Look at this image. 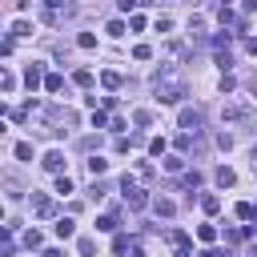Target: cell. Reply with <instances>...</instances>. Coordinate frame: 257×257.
I'll use <instances>...</instances> for the list:
<instances>
[{
	"label": "cell",
	"mask_w": 257,
	"mask_h": 257,
	"mask_svg": "<svg viewBox=\"0 0 257 257\" xmlns=\"http://www.w3.org/2000/svg\"><path fill=\"white\" fill-rule=\"evenodd\" d=\"M153 92H157V100L161 104H177V100H185V76L173 68V64H161L157 72H153Z\"/></svg>",
	"instance_id": "1"
},
{
	"label": "cell",
	"mask_w": 257,
	"mask_h": 257,
	"mask_svg": "<svg viewBox=\"0 0 257 257\" xmlns=\"http://www.w3.org/2000/svg\"><path fill=\"white\" fill-rule=\"evenodd\" d=\"M249 116H253V104H249L245 96L225 100V108H221V120H225V124H241V120H249Z\"/></svg>",
	"instance_id": "2"
},
{
	"label": "cell",
	"mask_w": 257,
	"mask_h": 257,
	"mask_svg": "<svg viewBox=\"0 0 257 257\" xmlns=\"http://www.w3.org/2000/svg\"><path fill=\"white\" fill-rule=\"evenodd\" d=\"M124 201H128V209H145V205H149L145 189H137V185H133V177H124Z\"/></svg>",
	"instance_id": "3"
},
{
	"label": "cell",
	"mask_w": 257,
	"mask_h": 257,
	"mask_svg": "<svg viewBox=\"0 0 257 257\" xmlns=\"http://www.w3.org/2000/svg\"><path fill=\"white\" fill-rule=\"evenodd\" d=\"M177 120H181V128H185V133H201V120H205V116H201V108H181V116H177Z\"/></svg>",
	"instance_id": "4"
},
{
	"label": "cell",
	"mask_w": 257,
	"mask_h": 257,
	"mask_svg": "<svg viewBox=\"0 0 257 257\" xmlns=\"http://www.w3.org/2000/svg\"><path fill=\"white\" fill-rule=\"evenodd\" d=\"M32 213H36V217H52V213H56L52 197H44V193H32Z\"/></svg>",
	"instance_id": "5"
},
{
	"label": "cell",
	"mask_w": 257,
	"mask_h": 257,
	"mask_svg": "<svg viewBox=\"0 0 257 257\" xmlns=\"http://www.w3.org/2000/svg\"><path fill=\"white\" fill-rule=\"evenodd\" d=\"M40 165H44L48 173H60V169H64V153H60V149H52V153H44V161H40Z\"/></svg>",
	"instance_id": "6"
},
{
	"label": "cell",
	"mask_w": 257,
	"mask_h": 257,
	"mask_svg": "<svg viewBox=\"0 0 257 257\" xmlns=\"http://www.w3.org/2000/svg\"><path fill=\"white\" fill-rule=\"evenodd\" d=\"M153 213H157V217H165V221H169V217H173V213H177V205H173V201H169V197H157V201H153Z\"/></svg>",
	"instance_id": "7"
},
{
	"label": "cell",
	"mask_w": 257,
	"mask_h": 257,
	"mask_svg": "<svg viewBox=\"0 0 257 257\" xmlns=\"http://www.w3.org/2000/svg\"><path fill=\"white\" fill-rule=\"evenodd\" d=\"M24 84H28V88L44 84V72H40V64H28V68H24Z\"/></svg>",
	"instance_id": "8"
},
{
	"label": "cell",
	"mask_w": 257,
	"mask_h": 257,
	"mask_svg": "<svg viewBox=\"0 0 257 257\" xmlns=\"http://www.w3.org/2000/svg\"><path fill=\"white\" fill-rule=\"evenodd\" d=\"M213 181H217V185H221V189H229V185H233V181H237V173H233V169H229V165H221V169H217V173H213Z\"/></svg>",
	"instance_id": "9"
},
{
	"label": "cell",
	"mask_w": 257,
	"mask_h": 257,
	"mask_svg": "<svg viewBox=\"0 0 257 257\" xmlns=\"http://www.w3.org/2000/svg\"><path fill=\"white\" fill-rule=\"evenodd\" d=\"M100 84H104L108 92H116V88H120V72H112V68H104V72H100Z\"/></svg>",
	"instance_id": "10"
},
{
	"label": "cell",
	"mask_w": 257,
	"mask_h": 257,
	"mask_svg": "<svg viewBox=\"0 0 257 257\" xmlns=\"http://www.w3.org/2000/svg\"><path fill=\"white\" fill-rule=\"evenodd\" d=\"M60 8H68V0H44V20H56Z\"/></svg>",
	"instance_id": "11"
},
{
	"label": "cell",
	"mask_w": 257,
	"mask_h": 257,
	"mask_svg": "<svg viewBox=\"0 0 257 257\" xmlns=\"http://www.w3.org/2000/svg\"><path fill=\"white\" fill-rule=\"evenodd\" d=\"M72 233H76V225H72L68 217H60V221H56V237H60V241H68Z\"/></svg>",
	"instance_id": "12"
},
{
	"label": "cell",
	"mask_w": 257,
	"mask_h": 257,
	"mask_svg": "<svg viewBox=\"0 0 257 257\" xmlns=\"http://www.w3.org/2000/svg\"><path fill=\"white\" fill-rule=\"evenodd\" d=\"M44 88H48V92H60V88H64V76H60V72H48V76H44Z\"/></svg>",
	"instance_id": "13"
},
{
	"label": "cell",
	"mask_w": 257,
	"mask_h": 257,
	"mask_svg": "<svg viewBox=\"0 0 257 257\" xmlns=\"http://www.w3.org/2000/svg\"><path fill=\"white\" fill-rule=\"evenodd\" d=\"M72 84L88 88V84H92V72H88V68H76V72H72Z\"/></svg>",
	"instance_id": "14"
},
{
	"label": "cell",
	"mask_w": 257,
	"mask_h": 257,
	"mask_svg": "<svg viewBox=\"0 0 257 257\" xmlns=\"http://www.w3.org/2000/svg\"><path fill=\"white\" fill-rule=\"evenodd\" d=\"M104 169H108V161H104V157H88V173H92V177H100Z\"/></svg>",
	"instance_id": "15"
},
{
	"label": "cell",
	"mask_w": 257,
	"mask_h": 257,
	"mask_svg": "<svg viewBox=\"0 0 257 257\" xmlns=\"http://www.w3.org/2000/svg\"><path fill=\"white\" fill-rule=\"evenodd\" d=\"M181 165H185L181 157H165V161H161V169H165V173H181Z\"/></svg>",
	"instance_id": "16"
},
{
	"label": "cell",
	"mask_w": 257,
	"mask_h": 257,
	"mask_svg": "<svg viewBox=\"0 0 257 257\" xmlns=\"http://www.w3.org/2000/svg\"><path fill=\"white\" fill-rule=\"evenodd\" d=\"M12 36H32V24H28V20H16V24H12Z\"/></svg>",
	"instance_id": "17"
},
{
	"label": "cell",
	"mask_w": 257,
	"mask_h": 257,
	"mask_svg": "<svg viewBox=\"0 0 257 257\" xmlns=\"http://www.w3.org/2000/svg\"><path fill=\"white\" fill-rule=\"evenodd\" d=\"M133 120L145 128V124H153V112H149V108H137V112H133Z\"/></svg>",
	"instance_id": "18"
},
{
	"label": "cell",
	"mask_w": 257,
	"mask_h": 257,
	"mask_svg": "<svg viewBox=\"0 0 257 257\" xmlns=\"http://www.w3.org/2000/svg\"><path fill=\"white\" fill-rule=\"evenodd\" d=\"M56 193H72V181H68V173H56Z\"/></svg>",
	"instance_id": "19"
},
{
	"label": "cell",
	"mask_w": 257,
	"mask_h": 257,
	"mask_svg": "<svg viewBox=\"0 0 257 257\" xmlns=\"http://www.w3.org/2000/svg\"><path fill=\"white\" fill-rule=\"evenodd\" d=\"M169 241H173V245H177V249H189V237H185V233H181V229H173V233H169Z\"/></svg>",
	"instance_id": "20"
},
{
	"label": "cell",
	"mask_w": 257,
	"mask_h": 257,
	"mask_svg": "<svg viewBox=\"0 0 257 257\" xmlns=\"http://www.w3.org/2000/svg\"><path fill=\"white\" fill-rule=\"evenodd\" d=\"M112 253H128V237H124V233L112 237Z\"/></svg>",
	"instance_id": "21"
},
{
	"label": "cell",
	"mask_w": 257,
	"mask_h": 257,
	"mask_svg": "<svg viewBox=\"0 0 257 257\" xmlns=\"http://www.w3.org/2000/svg\"><path fill=\"white\" fill-rule=\"evenodd\" d=\"M189 32L201 36V32H205V16H189Z\"/></svg>",
	"instance_id": "22"
},
{
	"label": "cell",
	"mask_w": 257,
	"mask_h": 257,
	"mask_svg": "<svg viewBox=\"0 0 257 257\" xmlns=\"http://www.w3.org/2000/svg\"><path fill=\"white\" fill-rule=\"evenodd\" d=\"M76 44H80V48H96V36H92V32H80Z\"/></svg>",
	"instance_id": "23"
},
{
	"label": "cell",
	"mask_w": 257,
	"mask_h": 257,
	"mask_svg": "<svg viewBox=\"0 0 257 257\" xmlns=\"http://www.w3.org/2000/svg\"><path fill=\"white\" fill-rule=\"evenodd\" d=\"M16 157H20V161H32V145L20 141V145H16Z\"/></svg>",
	"instance_id": "24"
},
{
	"label": "cell",
	"mask_w": 257,
	"mask_h": 257,
	"mask_svg": "<svg viewBox=\"0 0 257 257\" xmlns=\"http://www.w3.org/2000/svg\"><path fill=\"white\" fill-rule=\"evenodd\" d=\"M201 209H205V213H217L221 201H217V197H201Z\"/></svg>",
	"instance_id": "25"
},
{
	"label": "cell",
	"mask_w": 257,
	"mask_h": 257,
	"mask_svg": "<svg viewBox=\"0 0 257 257\" xmlns=\"http://www.w3.org/2000/svg\"><path fill=\"white\" fill-rule=\"evenodd\" d=\"M96 229H100V233H112V229H116V217H100Z\"/></svg>",
	"instance_id": "26"
},
{
	"label": "cell",
	"mask_w": 257,
	"mask_h": 257,
	"mask_svg": "<svg viewBox=\"0 0 257 257\" xmlns=\"http://www.w3.org/2000/svg\"><path fill=\"white\" fill-rule=\"evenodd\" d=\"M24 245H28V249H40V233L28 229V233H24Z\"/></svg>",
	"instance_id": "27"
},
{
	"label": "cell",
	"mask_w": 257,
	"mask_h": 257,
	"mask_svg": "<svg viewBox=\"0 0 257 257\" xmlns=\"http://www.w3.org/2000/svg\"><path fill=\"white\" fill-rule=\"evenodd\" d=\"M104 32H108V36H124V20H112Z\"/></svg>",
	"instance_id": "28"
},
{
	"label": "cell",
	"mask_w": 257,
	"mask_h": 257,
	"mask_svg": "<svg viewBox=\"0 0 257 257\" xmlns=\"http://www.w3.org/2000/svg\"><path fill=\"white\" fill-rule=\"evenodd\" d=\"M133 56H137V60H149V56H153V48H149V44H137V48H133Z\"/></svg>",
	"instance_id": "29"
},
{
	"label": "cell",
	"mask_w": 257,
	"mask_h": 257,
	"mask_svg": "<svg viewBox=\"0 0 257 257\" xmlns=\"http://www.w3.org/2000/svg\"><path fill=\"white\" fill-rule=\"evenodd\" d=\"M0 88H4V96H8V92L16 88V76H12V72H4V80H0Z\"/></svg>",
	"instance_id": "30"
},
{
	"label": "cell",
	"mask_w": 257,
	"mask_h": 257,
	"mask_svg": "<svg viewBox=\"0 0 257 257\" xmlns=\"http://www.w3.org/2000/svg\"><path fill=\"white\" fill-rule=\"evenodd\" d=\"M104 124H108V116H104L100 108H92V128H104Z\"/></svg>",
	"instance_id": "31"
},
{
	"label": "cell",
	"mask_w": 257,
	"mask_h": 257,
	"mask_svg": "<svg viewBox=\"0 0 257 257\" xmlns=\"http://www.w3.org/2000/svg\"><path fill=\"white\" fill-rule=\"evenodd\" d=\"M149 153H153V157H161V153H165V141H161V137H153V141H149Z\"/></svg>",
	"instance_id": "32"
},
{
	"label": "cell",
	"mask_w": 257,
	"mask_h": 257,
	"mask_svg": "<svg viewBox=\"0 0 257 257\" xmlns=\"http://www.w3.org/2000/svg\"><path fill=\"white\" fill-rule=\"evenodd\" d=\"M197 185H201V173H197V169H193V173H185V189H197Z\"/></svg>",
	"instance_id": "33"
},
{
	"label": "cell",
	"mask_w": 257,
	"mask_h": 257,
	"mask_svg": "<svg viewBox=\"0 0 257 257\" xmlns=\"http://www.w3.org/2000/svg\"><path fill=\"white\" fill-rule=\"evenodd\" d=\"M197 237H201V241H213V237H217V229H213V225H201V229H197Z\"/></svg>",
	"instance_id": "34"
},
{
	"label": "cell",
	"mask_w": 257,
	"mask_h": 257,
	"mask_svg": "<svg viewBox=\"0 0 257 257\" xmlns=\"http://www.w3.org/2000/svg\"><path fill=\"white\" fill-rule=\"evenodd\" d=\"M76 249H80V257H92V241H88V237H80V241H76Z\"/></svg>",
	"instance_id": "35"
},
{
	"label": "cell",
	"mask_w": 257,
	"mask_h": 257,
	"mask_svg": "<svg viewBox=\"0 0 257 257\" xmlns=\"http://www.w3.org/2000/svg\"><path fill=\"white\" fill-rule=\"evenodd\" d=\"M217 16H221V24H237V16H233V12L225 8V4H221V12H217Z\"/></svg>",
	"instance_id": "36"
},
{
	"label": "cell",
	"mask_w": 257,
	"mask_h": 257,
	"mask_svg": "<svg viewBox=\"0 0 257 257\" xmlns=\"http://www.w3.org/2000/svg\"><path fill=\"white\" fill-rule=\"evenodd\" d=\"M237 217L241 221H253V205H237Z\"/></svg>",
	"instance_id": "37"
},
{
	"label": "cell",
	"mask_w": 257,
	"mask_h": 257,
	"mask_svg": "<svg viewBox=\"0 0 257 257\" xmlns=\"http://www.w3.org/2000/svg\"><path fill=\"white\" fill-rule=\"evenodd\" d=\"M245 52H249V56H257V36H249V40H245Z\"/></svg>",
	"instance_id": "38"
},
{
	"label": "cell",
	"mask_w": 257,
	"mask_h": 257,
	"mask_svg": "<svg viewBox=\"0 0 257 257\" xmlns=\"http://www.w3.org/2000/svg\"><path fill=\"white\" fill-rule=\"evenodd\" d=\"M201 257H229V253H225V249H205Z\"/></svg>",
	"instance_id": "39"
},
{
	"label": "cell",
	"mask_w": 257,
	"mask_h": 257,
	"mask_svg": "<svg viewBox=\"0 0 257 257\" xmlns=\"http://www.w3.org/2000/svg\"><path fill=\"white\" fill-rule=\"evenodd\" d=\"M249 165H253V173H257V145L249 149Z\"/></svg>",
	"instance_id": "40"
},
{
	"label": "cell",
	"mask_w": 257,
	"mask_h": 257,
	"mask_svg": "<svg viewBox=\"0 0 257 257\" xmlns=\"http://www.w3.org/2000/svg\"><path fill=\"white\" fill-rule=\"evenodd\" d=\"M173 257H193V253H189V249H177V253H173Z\"/></svg>",
	"instance_id": "41"
},
{
	"label": "cell",
	"mask_w": 257,
	"mask_h": 257,
	"mask_svg": "<svg viewBox=\"0 0 257 257\" xmlns=\"http://www.w3.org/2000/svg\"><path fill=\"white\" fill-rule=\"evenodd\" d=\"M245 8H257V0H245Z\"/></svg>",
	"instance_id": "42"
},
{
	"label": "cell",
	"mask_w": 257,
	"mask_h": 257,
	"mask_svg": "<svg viewBox=\"0 0 257 257\" xmlns=\"http://www.w3.org/2000/svg\"><path fill=\"white\" fill-rule=\"evenodd\" d=\"M221 4H229V0H221Z\"/></svg>",
	"instance_id": "43"
}]
</instances>
